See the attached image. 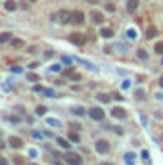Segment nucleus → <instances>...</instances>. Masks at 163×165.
Segmentation results:
<instances>
[{"label": "nucleus", "mask_w": 163, "mask_h": 165, "mask_svg": "<svg viewBox=\"0 0 163 165\" xmlns=\"http://www.w3.org/2000/svg\"><path fill=\"white\" fill-rule=\"evenodd\" d=\"M56 142H58V144H60V146H61V148H65V150H69V148H71V144H69V142H67V140H65V138H61V136H60V138H56Z\"/></svg>", "instance_id": "obj_16"}, {"label": "nucleus", "mask_w": 163, "mask_h": 165, "mask_svg": "<svg viewBox=\"0 0 163 165\" xmlns=\"http://www.w3.org/2000/svg\"><path fill=\"white\" fill-rule=\"evenodd\" d=\"M154 52L163 56V42H155V44H154Z\"/></svg>", "instance_id": "obj_23"}, {"label": "nucleus", "mask_w": 163, "mask_h": 165, "mask_svg": "<svg viewBox=\"0 0 163 165\" xmlns=\"http://www.w3.org/2000/svg\"><path fill=\"white\" fill-rule=\"evenodd\" d=\"M100 37H104V39H111V37H113V31H111V29H108V27H104L102 31H100Z\"/></svg>", "instance_id": "obj_14"}, {"label": "nucleus", "mask_w": 163, "mask_h": 165, "mask_svg": "<svg viewBox=\"0 0 163 165\" xmlns=\"http://www.w3.org/2000/svg\"><path fill=\"white\" fill-rule=\"evenodd\" d=\"M8 119L12 121V123H19V117H8Z\"/></svg>", "instance_id": "obj_40"}, {"label": "nucleus", "mask_w": 163, "mask_h": 165, "mask_svg": "<svg viewBox=\"0 0 163 165\" xmlns=\"http://www.w3.org/2000/svg\"><path fill=\"white\" fill-rule=\"evenodd\" d=\"M71 129H73V131H81V125H77V123H73V125H71Z\"/></svg>", "instance_id": "obj_38"}, {"label": "nucleus", "mask_w": 163, "mask_h": 165, "mask_svg": "<svg viewBox=\"0 0 163 165\" xmlns=\"http://www.w3.org/2000/svg\"><path fill=\"white\" fill-rule=\"evenodd\" d=\"M12 46H15V48H19V46H23V42H21L19 39H14V40H12Z\"/></svg>", "instance_id": "obj_31"}, {"label": "nucleus", "mask_w": 163, "mask_h": 165, "mask_svg": "<svg viewBox=\"0 0 163 165\" xmlns=\"http://www.w3.org/2000/svg\"><path fill=\"white\" fill-rule=\"evenodd\" d=\"M71 23H75V25L85 23V14L83 12H71Z\"/></svg>", "instance_id": "obj_6"}, {"label": "nucleus", "mask_w": 163, "mask_h": 165, "mask_svg": "<svg viewBox=\"0 0 163 165\" xmlns=\"http://www.w3.org/2000/svg\"><path fill=\"white\" fill-rule=\"evenodd\" d=\"M61 61H64V64H71V58H67V56H64V60H61Z\"/></svg>", "instance_id": "obj_41"}, {"label": "nucleus", "mask_w": 163, "mask_h": 165, "mask_svg": "<svg viewBox=\"0 0 163 165\" xmlns=\"http://www.w3.org/2000/svg\"><path fill=\"white\" fill-rule=\"evenodd\" d=\"M111 129L117 132V135H123V129H121V127H111Z\"/></svg>", "instance_id": "obj_36"}, {"label": "nucleus", "mask_w": 163, "mask_h": 165, "mask_svg": "<svg viewBox=\"0 0 163 165\" xmlns=\"http://www.w3.org/2000/svg\"><path fill=\"white\" fill-rule=\"evenodd\" d=\"M136 8H138V0H129V2H127V10L130 14L136 12Z\"/></svg>", "instance_id": "obj_12"}, {"label": "nucleus", "mask_w": 163, "mask_h": 165, "mask_svg": "<svg viewBox=\"0 0 163 165\" xmlns=\"http://www.w3.org/2000/svg\"><path fill=\"white\" fill-rule=\"evenodd\" d=\"M159 86H161V89H163V75L159 77Z\"/></svg>", "instance_id": "obj_43"}, {"label": "nucleus", "mask_w": 163, "mask_h": 165, "mask_svg": "<svg viewBox=\"0 0 163 165\" xmlns=\"http://www.w3.org/2000/svg\"><path fill=\"white\" fill-rule=\"evenodd\" d=\"M0 165H8V161H6V157H0Z\"/></svg>", "instance_id": "obj_42"}, {"label": "nucleus", "mask_w": 163, "mask_h": 165, "mask_svg": "<svg viewBox=\"0 0 163 165\" xmlns=\"http://www.w3.org/2000/svg\"><path fill=\"white\" fill-rule=\"evenodd\" d=\"M64 73H65V77H69L71 81H81V75H79V73H75L73 69H65Z\"/></svg>", "instance_id": "obj_10"}, {"label": "nucleus", "mask_w": 163, "mask_h": 165, "mask_svg": "<svg viewBox=\"0 0 163 165\" xmlns=\"http://www.w3.org/2000/svg\"><path fill=\"white\" fill-rule=\"evenodd\" d=\"M134 98H136V100H140V102H142V100H146V92L142 90V89H138V90L134 92Z\"/></svg>", "instance_id": "obj_21"}, {"label": "nucleus", "mask_w": 163, "mask_h": 165, "mask_svg": "<svg viewBox=\"0 0 163 165\" xmlns=\"http://www.w3.org/2000/svg\"><path fill=\"white\" fill-rule=\"evenodd\" d=\"M46 123H48L50 127H58V129L61 127V121H58V119H54V117H48V119H46Z\"/></svg>", "instance_id": "obj_19"}, {"label": "nucleus", "mask_w": 163, "mask_h": 165, "mask_svg": "<svg viewBox=\"0 0 163 165\" xmlns=\"http://www.w3.org/2000/svg\"><path fill=\"white\" fill-rule=\"evenodd\" d=\"M29 165H36V163H29Z\"/></svg>", "instance_id": "obj_47"}, {"label": "nucleus", "mask_w": 163, "mask_h": 165, "mask_svg": "<svg viewBox=\"0 0 163 165\" xmlns=\"http://www.w3.org/2000/svg\"><path fill=\"white\" fill-rule=\"evenodd\" d=\"M121 89H123V90L130 89V81H123V82H121Z\"/></svg>", "instance_id": "obj_32"}, {"label": "nucleus", "mask_w": 163, "mask_h": 165, "mask_svg": "<svg viewBox=\"0 0 163 165\" xmlns=\"http://www.w3.org/2000/svg\"><path fill=\"white\" fill-rule=\"evenodd\" d=\"M111 98H113V100H117V102H123V100H125V98L121 96L119 92H113V94H111Z\"/></svg>", "instance_id": "obj_29"}, {"label": "nucleus", "mask_w": 163, "mask_h": 165, "mask_svg": "<svg viewBox=\"0 0 163 165\" xmlns=\"http://www.w3.org/2000/svg\"><path fill=\"white\" fill-rule=\"evenodd\" d=\"M44 94H46V96H54V90H50V89H44Z\"/></svg>", "instance_id": "obj_37"}, {"label": "nucleus", "mask_w": 163, "mask_h": 165, "mask_svg": "<svg viewBox=\"0 0 163 165\" xmlns=\"http://www.w3.org/2000/svg\"><path fill=\"white\" fill-rule=\"evenodd\" d=\"M161 64H163V60H161Z\"/></svg>", "instance_id": "obj_50"}, {"label": "nucleus", "mask_w": 163, "mask_h": 165, "mask_svg": "<svg viewBox=\"0 0 163 165\" xmlns=\"http://www.w3.org/2000/svg\"><path fill=\"white\" fill-rule=\"evenodd\" d=\"M111 115L115 117V119H125V117H127V111H125L123 107H113V110H111Z\"/></svg>", "instance_id": "obj_7"}, {"label": "nucleus", "mask_w": 163, "mask_h": 165, "mask_svg": "<svg viewBox=\"0 0 163 165\" xmlns=\"http://www.w3.org/2000/svg\"><path fill=\"white\" fill-rule=\"evenodd\" d=\"M69 42L77 44V46H83L86 42V37H85V35H81V33H71L69 35Z\"/></svg>", "instance_id": "obj_4"}, {"label": "nucleus", "mask_w": 163, "mask_h": 165, "mask_svg": "<svg viewBox=\"0 0 163 165\" xmlns=\"http://www.w3.org/2000/svg\"><path fill=\"white\" fill-rule=\"evenodd\" d=\"M155 35H157V29L154 27V25H150V27L146 29V39H154Z\"/></svg>", "instance_id": "obj_13"}, {"label": "nucleus", "mask_w": 163, "mask_h": 165, "mask_svg": "<svg viewBox=\"0 0 163 165\" xmlns=\"http://www.w3.org/2000/svg\"><path fill=\"white\" fill-rule=\"evenodd\" d=\"M4 6H6V10H8V12H14V10H15V8H17V4H15V2H14V0H8V2H6V4H4Z\"/></svg>", "instance_id": "obj_22"}, {"label": "nucleus", "mask_w": 163, "mask_h": 165, "mask_svg": "<svg viewBox=\"0 0 163 165\" xmlns=\"http://www.w3.org/2000/svg\"><path fill=\"white\" fill-rule=\"evenodd\" d=\"M8 40H12V35H10V33H2V35H0V42H8Z\"/></svg>", "instance_id": "obj_25"}, {"label": "nucleus", "mask_w": 163, "mask_h": 165, "mask_svg": "<svg viewBox=\"0 0 163 165\" xmlns=\"http://www.w3.org/2000/svg\"><path fill=\"white\" fill-rule=\"evenodd\" d=\"M88 115H90L94 121H104L106 113H104L102 107H90V110H88Z\"/></svg>", "instance_id": "obj_3"}, {"label": "nucleus", "mask_w": 163, "mask_h": 165, "mask_svg": "<svg viewBox=\"0 0 163 165\" xmlns=\"http://www.w3.org/2000/svg\"><path fill=\"white\" fill-rule=\"evenodd\" d=\"M136 56H138V60H142V61L148 60V52H146V50H142V48L136 50Z\"/></svg>", "instance_id": "obj_18"}, {"label": "nucleus", "mask_w": 163, "mask_h": 165, "mask_svg": "<svg viewBox=\"0 0 163 165\" xmlns=\"http://www.w3.org/2000/svg\"><path fill=\"white\" fill-rule=\"evenodd\" d=\"M8 144H10V146H12V148H21V146H23V140H21V138H19V136H10Z\"/></svg>", "instance_id": "obj_8"}, {"label": "nucleus", "mask_w": 163, "mask_h": 165, "mask_svg": "<svg viewBox=\"0 0 163 165\" xmlns=\"http://www.w3.org/2000/svg\"><path fill=\"white\" fill-rule=\"evenodd\" d=\"M142 159H144V163H150V161H152V159H150V152H148V150L142 152Z\"/></svg>", "instance_id": "obj_27"}, {"label": "nucleus", "mask_w": 163, "mask_h": 165, "mask_svg": "<svg viewBox=\"0 0 163 165\" xmlns=\"http://www.w3.org/2000/svg\"><path fill=\"white\" fill-rule=\"evenodd\" d=\"M29 2H35V0H29Z\"/></svg>", "instance_id": "obj_48"}, {"label": "nucleus", "mask_w": 163, "mask_h": 165, "mask_svg": "<svg viewBox=\"0 0 163 165\" xmlns=\"http://www.w3.org/2000/svg\"><path fill=\"white\" fill-rule=\"evenodd\" d=\"M60 69H61V65H58V64H56V65H52V67H50V71H54V73H56V71H60Z\"/></svg>", "instance_id": "obj_35"}, {"label": "nucleus", "mask_w": 163, "mask_h": 165, "mask_svg": "<svg viewBox=\"0 0 163 165\" xmlns=\"http://www.w3.org/2000/svg\"><path fill=\"white\" fill-rule=\"evenodd\" d=\"M52 19H58L60 23H71V12H65V10H61V12H58V14H54L52 15Z\"/></svg>", "instance_id": "obj_2"}, {"label": "nucleus", "mask_w": 163, "mask_h": 165, "mask_svg": "<svg viewBox=\"0 0 163 165\" xmlns=\"http://www.w3.org/2000/svg\"><path fill=\"white\" fill-rule=\"evenodd\" d=\"M14 163H15V165H25V163H23V157H19V156L14 157Z\"/></svg>", "instance_id": "obj_33"}, {"label": "nucleus", "mask_w": 163, "mask_h": 165, "mask_svg": "<svg viewBox=\"0 0 163 165\" xmlns=\"http://www.w3.org/2000/svg\"><path fill=\"white\" fill-rule=\"evenodd\" d=\"M88 2H96V0H88Z\"/></svg>", "instance_id": "obj_46"}, {"label": "nucleus", "mask_w": 163, "mask_h": 165, "mask_svg": "<svg viewBox=\"0 0 163 165\" xmlns=\"http://www.w3.org/2000/svg\"><path fill=\"white\" fill-rule=\"evenodd\" d=\"M161 140H163V135H161Z\"/></svg>", "instance_id": "obj_49"}, {"label": "nucleus", "mask_w": 163, "mask_h": 165, "mask_svg": "<svg viewBox=\"0 0 163 165\" xmlns=\"http://www.w3.org/2000/svg\"><path fill=\"white\" fill-rule=\"evenodd\" d=\"M96 98H98L100 102H102V104H108V102L111 100V96H109V94H104V92H100V94H98Z\"/></svg>", "instance_id": "obj_17"}, {"label": "nucleus", "mask_w": 163, "mask_h": 165, "mask_svg": "<svg viewBox=\"0 0 163 165\" xmlns=\"http://www.w3.org/2000/svg\"><path fill=\"white\" fill-rule=\"evenodd\" d=\"M54 165H64V163H60V161H56V163H54Z\"/></svg>", "instance_id": "obj_45"}, {"label": "nucleus", "mask_w": 163, "mask_h": 165, "mask_svg": "<svg viewBox=\"0 0 163 165\" xmlns=\"http://www.w3.org/2000/svg\"><path fill=\"white\" fill-rule=\"evenodd\" d=\"M104 8H106V12H109V14H113V12H115V6H113V4H109V2H108Z\"/></svg>", "instance_id": "obj_30"}, {"label": "nucleus", "mask_w": 163, "mask_h": 165, "mask_svg": "<svg viewBox=\"0 0 163 165\" xmlns=\"http://www.w3.org/2000/svg\"><path fill=\"white\" fill-rule=\"evenodd\" d=\"M71 113H73V115H79V117H81V115H85V113H86V110H85V107H81V106H73V107H71Z\"/></svg>", "instance_id": "obj_11"}, {"label": "nucleus", "mask_w": 163, "mask_h": 165, "mask_svg": "<svg viewBox=\"0 0 163 165\" xmlns=\"http://www.w3.org/2000/svg\"><path fill=\"white\" fill-rule=\"evenodd\" d=\"M127 39H129V40H134V39H136V31H134V29H129V31H127Z\"/></svg>", "instance_id": "obj_26"}, {"label": "nucleus", "mask_w": 163, "mask_h": 165, "mask_svg": "<svg viewBox=\"0 0 163 165\" xmlns=\"http://www.w3.org/2000/svg\"><path fill=\"white\" fill-rule=\"evenodd\" d=\"M100 165H113V163H108V161H104V163H100Z\"/></svg>", "instance_id": "obj_44"}, {"label": "nucleus", "mask_w": 163, "mask_h": 165, "mask_svg": "<svg viewBox=\"0 0 163 165\" xmlns=\"http://www.w3.org/2000/svg\"><path fill=\"white\" fill-rule=\"evenodd\" d=\"M36 113H39V115H42V113H46V107H44V106H39V107H36Z\"/></svg>", "instance_id": "obj_34"}, {"label": "nucleus", "mask_w": 163, "mask_h": 165, "mask_svg": "<svg viewBox=\"0 0 163 165\" xmlns=\"http://www.w3.org/2000/svg\"><path fill=\"white\" fill-rule=\"evenodd\" d=\"M96 152L98 154H108L109 152V142L108 140H98L96 142Z\"/></svg>", "instance_id": "obj_5"}, {"label": "nucleus", "mask_w": 163, "mask_h": 165, "mask_svg": "<svg viewBox=\"0 0 163 165\" xmlns=\"http://www.w3.org/2000/svg\"><path fill=\"white\" fill-rule=\"evenodd\" d=\"M115 50H119L121 54H127V52H129V48H127L125 44H115Z\"/></svg>", "instance_id": "obj_24"}, {"label": "nucleus", "mask_w": 163, "mask_h": 165, "mask_svg": "<svg viewBox=\"0 0 163 165\" xmlns=\"http://www.w3.org/2000/svg\"><path fill=\"white\" fill-rule=\"evenodd\" d=\"M90 17H92V21L96 23V25H102V23H104V15L100 14V12H92Z\"/></svg>", "instance_id": "obj_9"}, {"label": "nucleus", "mask_w": 163, "mask_h": 165, "mask_svg": "<svg viewBox=\"0 0 163 165\" xmlns=\"http://www.w3.org/2000/svg\"><path fill=\"white\" fill-rule=\"evenodd\" d=\"M27 79H29V81H33V82H36V81L40 79V77L36 75V73H27Z\"/></svg>", "instance_id": "obj_28"}, {"label": "nucleus", "mask_w": 163, "mask_h": 165, "mask_svg": "<svg viewBox=\"0 0 163 165\" xmlns=\"http://www.w3.org/2000/svg\"><path fill=\"white\" fill-rule=\"evenodd\" d=\"M125 163H127V165H134V154L133 152L125 154Z\"/></svg>", "instance_id": "obj_15"}, {"label": "nucleus", "mask_w": 163, "mask_h": 165, "mask_svg": "<svg viewBox=\"0 0 163 165\" xmlns=\"http://www.w3.org/2000/svg\"><path fill=\"white\" fill-rule=\"evenodd\" d=\"M64 159H65L67 165H81L83 163V157L79 156V154H75V152H67L64 156Z\"/></svg>", "instance_id": "obj_1"}, {"label": "nucleus", "mask_w": 163, "mask_h": 165, "mask_svg": "<svg viewBox=\"0 0 163 165\" xmlns=\"http://www.w3.org/2000/svg\"><path fill=\"white\" fill-rule=\"evenodd\" d=\"M12 71H14V73H19V71H21V67H19V65H14Z\"/></svg>", "instance_id": "obj_39"}, {"label": "nucleus", "mask_w": 163, "mask_h": 165, "mask_svg": "<svg viewBox=\"0 0 163 165\" xmlns=\"http://www.w3.org/2000/svg\"><path fill=\"white\" fill-rule=\"evenodd\" d=\"M69 140H71V142H79V140H81V136H79V131H73V129H71V132H69Z\"/></svg>", "instance_id": "obj_20"}]
</instances>
